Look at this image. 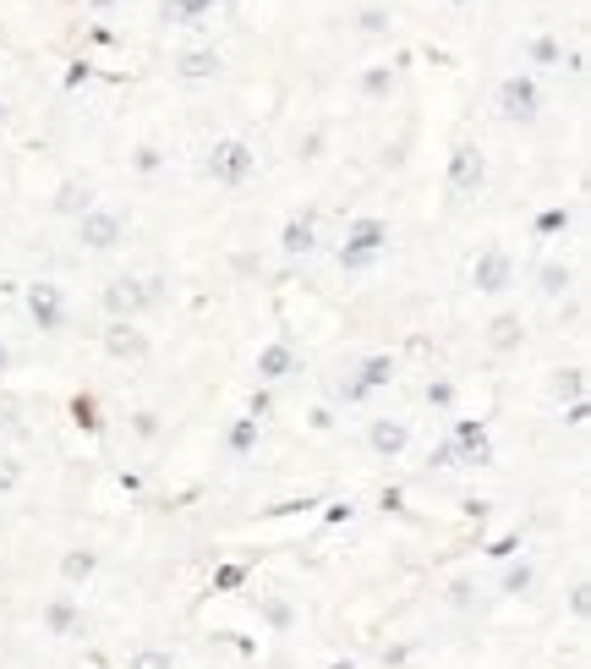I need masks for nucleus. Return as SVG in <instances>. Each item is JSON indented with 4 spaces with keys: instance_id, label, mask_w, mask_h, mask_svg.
<instances>
[{
    "instance_id": "obj_1",
    "label": "nucleus",
    "mask_w": 591,
    "mask_h": 669,
    "mask_svg": "<svg viewBox=\"0 0 591 669\" xmlns=\"http://www.w3.org/2000/svg\"><path fill=\"white\" fill-rule=\"evenodd\" d=\"M132 669H170V653H138Z\"/></svg>"
},
{
    "instance_id": "obj_2",
    "label": "nucleus",
    "mask_w": 591,
    "mask_h": 669,
    "mask_svg": "<svg viewBox=\"0 0 591 669\" xmlns=\"http://www.w3.org/2000/svg\"><path fill=\"white\" fill-rule=\"evenodd\" d=\"M340 669H345V664H340Z\"/></svg>"
}]
</instances>
